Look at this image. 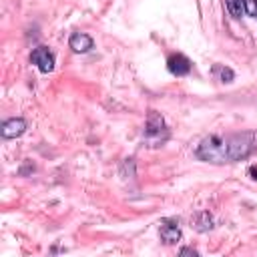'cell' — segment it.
<instances>
[{"instance_id":"cell-1","label":"cell","mask_w":257,"mask_h":257,"mask_svg":"<svg viewBox=\"0 0 257 257\" xmlns=\"http://www.w3.org/2000/svg\"><path fill=\"white\" fill-rule=\"evenodd\" d=\"M255 149H257V133L243 131L229 135H209L197 145L195 155L199 161L211 165H225L247 159Z\"/></svg>"},{"instance_id":"cell-2","label":"cell","mask_w":257,"mask_h":257,"mask_svg":"<svg viewBox=\"0 0 257 257\" xmlns=\"http://www.w3.org/2000/svg\"><path fill=\"white\" fill-rule=\"evenodd\" d=\"M169 137H171V133H169V126H167L163 114L157 110H149L147 124H145V143L149 147H161Z\"/></svg>"},{"instance_id":"cell-3","label":"cell","mask_w":257,"mask_h":257,"mask_svg":"<svg viewBox=\"0 0 257 257\" xmlns=\"http://www.w3.org/2000/svg\"><path fill=\"white\" fill-rule=\"evenodd\" d=\"M30 62L40 72H52L54 70V54L48 46H36L30 54Z\"/></svg>"},{"instance_id":"cell-4","label":"cell","mask_w":257,"mask_h":257,"mask_svg":"<svg viewBox=\"0 0 257 257\" xmlns=\"http://www.w3.org/2000/svg\"><path fill=\"white\" fill-rule=\"evenodd\" d=\"M167 68H169V72L175 74V76H187V74L191 72V68H193V62H191L185 54L173 52V54H169V58H167Z\"/></svg>"},{"instance_id":"cell-5","label":"cell","mask_w":257,"mask_h":257,"mask_svg":"<svg viewBox=\"0 0 257 257\" xmlns=\"http://www.w3.org/2000/svg\"><path fill=\"white\" fill-rule=\"evenodd\" d=\"M28 128V122L22 118V116H12V118H6L0 126V135L2 139H16L20 135H24Z\"/></svg>"},{"instance_id":"cell-6","label":"cell","mask_w":257,"mask_h":257,"mask_svg":"<svg viewBox=\"0 0 257 257\" xmlns=\"http://www.w3.org/2000/svg\"><path fill=\"white\" fill-rule=\"evenodd\" d=\"M159 233H161L163 243H167V245L177 243V241L181 239V227H179V221H177V219H163V221H161V229H159Z\"/></svg>"},{"instance_id":"cell-7","label":"cell","mask_w":257,"mask_h":257,"mask_svg":"<svg viewBox=\"0 0 257 257\" xmlns=\"http://www.w3.org/2000/svg\"><path fill=\"white\" fill-rule=\"evenodd\" d=\"M68 46H70L72 52L84 54V52H88V50L94 46V40H92L86 32H74V34H70V38H68Z\"/></svg>"},{"instance_id":"cell-8","label":"cell","mask_w":257,"mask_h":257,"mask_svg":"<svg viewBox=\"0 0 257 257\" xmlns=\"http://www.w3.org/2000/svg\"><path fill=\"white\" fill-rule=\"evenodd\" d=\"M193 227L199 231V233H205L209 229H213V217L209 215V211H199L193 219Z\"/></svg>"},{"instance_id":"cell-9","label":"cell","mask_w":257,"mask_h":257,"mask_svg":"<svg viewBox=\"0 0 257 257\" xmlns=\"http://www.w3.org/2000/svg\"><path fill=\"white\" fill-rule=\"evenodd\" d=\"M225 6H227V10H229V14L235 16V18H239V16L245 12L243 0H225Z\"/></svg>"},{"instance_id":"cell-10","label":"cell","mask_w":257,"mask_h":257,"mask_svg":"<svg viewBox=\"0 0 257 257\" xmlns=\"http://www.w3.org/2000/svg\"><path fill=\"white\" fill-rule=\"evenodd\" d=\"M213 72L219 74V80L221 82H233V78H235V72L229 66H215Z\"/></svg>"},{"instance_id":"cell-11","label":"cell","mask_w":257,"mask_h":257,"mask_svg":"<svg viewBox=\"0 0 257 257\" xmlns=\"http://www.w3.org/2000/svg\"><path fill=\"white\" fill-rule=\"evenodd\" d=\"M243 6H245V14L257 20V0H243Z\"/></svg>"},{"instance_id":"cell-12","label":"cell","mask_w":257,"mask_h":257,"mask_svg":"<svg viewBox=\"0 0 257 257\" xmlns=\"http://www.w3.org/2000/svg\"><path fill=\"white\" fill-rule=\"evenodd\" d=\"M179 255H193V257H197V255H199V251H197V249H193V247H183V249L179 251Z\"/></svg>"}]
</instances>
